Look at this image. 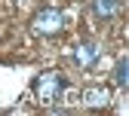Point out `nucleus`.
Returning a JSON list of instances; mask_svg holds the SVG:
<instances>
[{"instance_id":"f257e3e1","label":"nucleus","mask_w":129,"mask_h":116,"mask_svg":"<svg viewBox=\"0 0 129 116\" xmlns=\"http://www.w3.org/2000/svg\"><path fill=\"white\" fill-rule=\"evenodd\" d=\"M61 95H64V76L58 70H43L34 79V98H37L43 107H52Z\"/></svg>"},{"instance_id":"f03ea898","label":"nucleus","mask_w":129,"mask_h":116,"mask_svg":"<svg viewBox=\"0 0 129 116\" xmlns=\"http://www.w3.org/2000/svg\"><path fill=\"white\" fill-rule=\"evenodd\" d=\"M61 28H64V15L55 6H43L31 19V31L40 34V37H55V34H61Z\"/></svg>"},{"instance_id":"7ed1b4c3","label":"nucleus","mask_w":129,"mask_h":116,"mask_svg":"<svg viewBox=\"0 0 129 116\" xmlns=\"http://www.w3.org/2000/svg\"><path fill=\"white\" fill-rule=\"evenodd\" d=\"M80 104L86 110H105L111 104V89L108 86H86L80 92Z\"/></svg>"},{"instance_id":"20e7f679","label":"nucleus","mask_w":129,"mask_h":116,"mask_svg":"<svg viewBox=\"0 0 129 116\" xmlns=\"http://www.w3.org/2000/svg\"><path fill=\"white\" fill-rule=\"evenodd\" d=\"M99 58H102L99 43H77V46H74V64H77V67L89 70V67H95Z\"/></svg>"},{"instance_id":"39448f33","label":"nucleus","mask_w":129,"mask_h":116,"mask_svg":"<svg viewBox=\"0 0 129 116\" xmlns=\"http://www.w3.org/2000/svg\"><path fill=\"white\" fill-rule=\"evenodd\" d=\"M117 9H120V0H92V12H95V19H102V22L114 19Z\"/></svg>"},{"instance_id":"423d86ee","label":"nucleus","mask_w":129,"mask_h":116,"mask_svg":"<svg viewBox=\"0 0 129 116\" xmlns=\"http://www.w3.org/2000/svg\"><path fill=\"white\" fill-rule=\"evenodd\" d=\"M114 82L120 89H126V82H129V61H126V55L114 64Z\"/></svg>"}]
</instances>
